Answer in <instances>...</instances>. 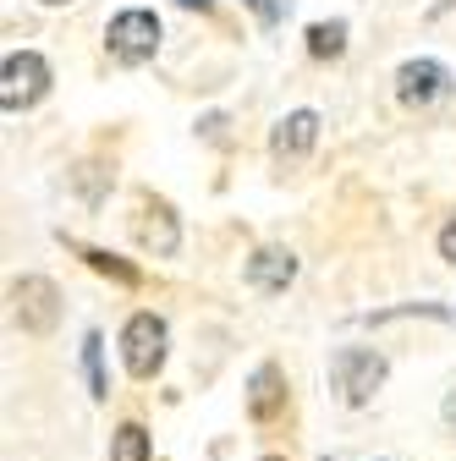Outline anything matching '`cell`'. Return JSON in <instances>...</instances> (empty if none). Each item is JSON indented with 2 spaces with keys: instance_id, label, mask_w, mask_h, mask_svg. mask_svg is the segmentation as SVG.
<instances>
[{
  "instance_id": "cell-1",
  "label": "cell",
  "mask_w": 456,
  "mask_h": 461,
  "mask_svg": "<svg viewBox=\"0 0 456 461\" xmlns=\"http://www.w3.org/2000/svg\"><path fill=\"white\" fill-rule=\"evenodd\" d=\"M50 88V67H44V55L23 50V55H6V67H0V104L6 110H28L39 104Z\"/></svg>"
},
{
  "instance_id": "cell-2",
  "label": "cell",
  "mask_w": 456,
  "mask_h": 461,
  "mask_svg": "<svg viewBox=\"0 0 456 461\" xmlns=\"http://www.w3.org/2000/svg\"><path fill=\"white\" fill-rule=\"evenodd\" d=\"M122 357H127V374L132 379H154L160 363H165V324L154 313H132L127 330H122Z\"/></svg>"
},
{
  "instance_id": "cell-3",
  "label": "cell",
  "mask_w": 456,
  "mask_h": 461,
  "mask_svg": "<svg viewBox=\"0 0 456 461\" xmlns=\"http://www.w3.org/2000/svg\"><path fill=\"white\" fill-rule=\"evenodd\" d=\"M105 44H110V55H116L122 67H143L149 55L160 50V23H154V12H122L116 23L105 28Z\"/></svg>"
},
{
  "instance_id": "cell-4",
  "label": "cell",
  "mask_w": 456,
  "mask_h": 461,
  "mask_svg": "<svg viewBox=\"0 0 456 461\" xmlns=\"http://www.w3.org/2000/svg\"><path fill=\"white\" fill-rule=\"evenodd\" d=\"M12 303H17V324H23L28 335H50L55 319H61V292H55L44 275L17 280V285H12Z\"/></svg>"
},
{
  "instance_id": "cell-5",
  "label": "cell",
  "mask_w": 456,
  "mask_h": 461,
  "mask_svg": "<svg viewBox=\"0 0 456 461\" xmlns=\"http://www.w3.org/2000/svg\"><path fill=\"white\" fill-rule=\"evenodd\" d=\"M379 379H385V357L379 352H358V346H352V352L335 357V390L347 395L352 407H363V401L379 390Z\"/></svg>"
},
{
  "instance_id": "cell-6",
  "label": "cell",
  "mask_w": 456,
  "mask_h": 461,
  "mask_svg": "<svg viewBox=\"0 0 456 461\" xmlns=\"http://www.w3.org/2000/svg\"><path fill=\"white\" fill-rule=\"evenodd\" d=\"M396 94H402V104H413V110L440 104L451 94V72L440 61H407L402 72H396Z\"/></svg>"
},
{
  "instance_id": "cell-7",
  "label": "cell",
  "mask_w": 456,
  "mask_h": 461,
  "mask_svg": "<svg viewBox=\"0 0 456 461\" xmlns=\"http://www.w3.org/2000/svg\"><path fill=\"white\" fill-rule=\"evenodd\" d=\"M132 237H138V248H149V253H177L182 230H177V214H170L160 198H143L138 214H132Z\"/></svg>"
},
{
  "instance_id": "cell-8",
  "label": "cell",
  "mask_w": 456,
  "mask_h": 461,
  "mask_svg": "<svg viewBox=\"0 0 456 461\" xmlns=\"http://www.w3.org/2000/svg\"><path fill=\"white\" fill-rule=\"evenodd\" d=\"M314 138H319V115L314 110H297V115H287V122L275 127L269 149H275V159H303L314 149Z\"/></svg>"
},
{
  "instance_id": "cell-9",
  "label": "cell",
  "mask_w": 456,
  "mask_h": 461,
  "mask_svg": "<svg viewBox=\"0 0 456 461\" xmlns=\"http://www.w3.org/2000/svg\"><path fill=\"white\" fill-rule=\"evenodd\" d=\"M292 275H297V258L287 248H264V253L248 258V280L259 285V292H287Z\"/></svg>"
},
{
  "instance_id": "cell-10",
  "label": "cell",
  "mask_w": 456,
  "mask_h": 461,
  "mask_svg": "<svg viewBox=\"0 0 456 461\" xmlns=\"http://www.w3.org/2000/svg\"><path fill=\"white\" fill-rule=\"evenodd\" d=\"M280 407H287V379H280L275 363H264V368L253 374V384H248V412H253L259 423H269Z\"/></svg>"
},
{
  "instance_id": "cell-11",
  "label": "cell",
  "mask_w": 456,
  "mask_h": 461,
  "mask_svg": "<svg viewBox=\"0 0 456 461\" xmlns=\"http://www.w3.org/2000/svg\"><path fill=\"white\" fill-rule=\"evenodd\" d=\"M110 461H149V434L138 423H122L116 445H110Z\"/></svg>"
},
{
  "instance_id": "cell-12",
  "label": "cell",
  "mask_w": 456,
  "mask_h": 461,
  "mask_svg": "<svg viewBox=\"0 0 456 461\" xmlns=\"http://www.w3.org/2000/svg\"><path fill=\"white\" fill-rule=\"evenodd\" d=\"M341 50H347V28L341 23H314L308 28V55L324 61V55H341Z\"/></svg>"
},
{
  "instance_id": "cell-13",
  "label": "cell",
  "mask_w": 456,
  "mask_h": 461,
  "mask_svg": "<svg viewBox=\"0 0 456 461\" xmlns=\"http://www.w3.org/2000/svg\"><path fill=\"white\" fill-rule=\"evenodd\" d=\"M83 258H88V264H94V269H99V275H116V280H127V285H132V280H138V275H132V269H127V264H116V258H105V253H94V248H83Z\"/></svg>"
},
{
  "instance_id": "cell-14",
  "label": "cell",
  "mask_w": 456,
  "mask_h": 461,
  "mask_svg": "<svg viewBox=\"0 0 456 461\" xmlns=\"http://www.w3.org/2000/svg\"><path fill=\"white\" fill-rule=\"evenodd\" d=\"M440 258H451L456 264V214L445 220V230H440Z\"/></svg>"
},
{
  "instance_id": "cell-15",
  "label": "cell",
  "mask_w": 456,
  "mask_h": 461,
  "mask_svg": "<svg viewBox=\"0 0 456 461\" xmlns=\"http://www.w3.org/2000/svg\"><path fill=\"white\" fill-rule=\"evenodd\" d=\"M445 423H451V429H456V390H451V395H445Z\"/></svg>"
},
{
  "instance_id": "cell-16",
  "label": "cell",
  "mask_w": 456,
  "mask_h": 461,
  "mask_svg": "<svg viewBox=\"0 0 456 461\" xmlns=\"http://www.w3.org/2000/svg\"><path fill=\"white\" fill-rule=\"evenodd\" d=\"M253 6H259L264 17H280V6H275V0H253Z\"/></svg>"
},
{
  "instance_id": "cell-17",
  "label": "cell",
  "mask_w": 456,
  "mask_h": 461,
  "mask_svg": "<svg viewBox=\"0 0 456 461\" xmlns=\"http://www.w3.org/2000/svg\"><path fill=\"white\" fill-rule=\"evenodd\" d=\"M182 6H209V0H182Z\"/></svg>"
},
{
  "instance_id": "cell-18",
  "label": "cell",
  "mask_w": 456,
  "mask_h": 461,
  "mask_svg": "<svg viewBox=\"0 0 456 461\" xmlns=\"http://www.w3.org/2000/svg\"><path fill=\"white\" fill-rule=\"evenodd\" d=\"M44 6H61V0H44Z\"/></svg>"
},
{
  "instance_id": "cell-19",
  "label": "cell",
  "mask_w": 456,
  "mask_h": 461,
  "mask_svg": "<svg viewBox=\"0 0 456 461\" xmlns=\"http://www.w3.org/2000/svg\"><path fill=\"white\" fill-rule=\"evenodd\" d=\"M264 461H280V456H264Z\"/></svg>"
}]
</instances>
